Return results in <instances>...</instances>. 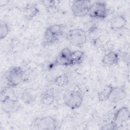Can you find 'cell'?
Here are the masks:
<instances>
[{
	"mask_svg": "<svg viewBox=\"0 0 130 130\" xmlns=\"http://www.w3.org/2000/svg\"><path fill=\"white\" fill-rule=\"evenodd\" d=\"M39 12V10L35 4L27 5L23 10V15L27 20H31L36 17Z\"/></svg>",
	"mask_w": 130,
	"mask_h": 130,
	"instance_id": "obj_15",
	"label": "cell"
},
{
	"mask_svg": "<svg viewBox=\"0 0 130 130\" xmlns=\"http://www.w3.org/2000/svg\"><path fill=\"white\" fill-rule=\"evenodd\" d=\"M66 39L72 45L81 48L86 43L87 35L83 29L74 28L67 33Z\"/></svg>",
	"mask_w": 130,
	"mask_h": 130,
	"instance_id": "obj_5",
	"label": "cell"
},
{
	"mask_svg": "<svg viewBox=\"0 0 130 130\" xmlns=\"http://www.w3.org/2000/svg\"><path fill=\"white\" fill-rule=\"evenodd\" d=\"M31 126L33 129L39 130H55L60 128L57 120L51 116L36 118L32 121Z\"/></svg>",
	"mask_w": 130,
	"mask_h": 130,
	"instance_id": "obj_3",
	"label": "cell"
},
{
	"mask_svg": "<svg viewBox=\"0 0 130 130\" xmlns=\"http://www.w3.org/2000/svg\"><path fill=\"white\" fill-rule=\"evenodd\" d=\"M120 60V57L118 53L114 51H111L106 53L102 59V63L108 67L117 64Z\"/></svg>",
	"mask_w": 130,
	"mask_h": 130,
	"instance_id": "obj_13",
	"label": "cell"
},
{
	"mask_svg": "<svg viewBox=\"0 0 130 130\" xmlns=\"http://www.w3.org/2000/svg\"><path fill=\"white\" fill-rule=\"evenodd\" d=\"M6 86L15 87L24 81V71L19 66L10 67L4 75Z\"/></svg>",
	"mask_w": 130,
	"mask_h": 130,
	"instance_id": "obj_2",
	"label": "cell"
},
{
	"mask_svg": "<svg viewBox=\"0 0 130 130\" xmlns=\"http://www.w3.org/2000/svg\"><path fill=\"white\" fill-rule=\"evenodd\" d=\"M129 119V110L127 107L123 106L118 109L114 114L111 122L112 129H120Z\"/></svg>",
	"mask_w": 130,
	"mask_h": 130,
	"instance_id": "obj_6",
	"label": "cell"
},
{
	"mask_svg": "<svg viewBox=\"0 0 130 130\" xmlns=\"http://www.w3.org/2000/svg\"><path fill=\"white\" fill-rule=\"evenodd\" d=\"M64 28L62 24H54L48 26L44 31L43 45L49 46L59 40L64 34Z\"/></svg>",
	"mask_w": 130,
	"mask_h": 130,
	"instance_id": "obj_1",
	"label": "cell"
},
{
	"mask_svg": "<svg viewBox=\"0 0 130 130\" xmlns=\"http://www.w3.org/2000/svg\"><path fill=\"white\" fill-rule=\"evenodd\" d=\"M91 2L85 0H76L73 2L71 10L73 14L77 17H82L88 15Z\"/></svg>",
	"mask_w": 130,
	"mask_h": 130,
	"instance_id": "obj_8",
	"label": "cell"
},
{
	"mask_svg": "<svg viewBox=\"0 0 130 130\" xmlns=\"http://www.w3.org/2000/svg\"><path fill=\"white\" fill-rule=\"evenodd\" d=\"M55 99V92L53 89L50 88L44 90L40 96L41 103L46 106H50L54 101Z\"/></svg>",
	"mask_w": 130,
	"mask_h": 130,
	"instance_id": "obj_14",
	"label": "cell"
},
{
	"mask_svg": "<svg viewBox=\"0 0 130 130\" xmlns=\"http://www.w3.org/2000/svg\"><path fill=\"white\" fill-rule=\"evenodd\" d=\"M36 93L32 89H25L21 94V100L25 104H30L33 102L36 99Z\"/></svg>",
	"mask_w": 130,
	"mask_h": 130,
	"instance_id": "obj_17",
	"label": "cell"
},
{
	"mask_svg": "<svg viewBox=\"0 0 130 130\" xmlns=\"http://www.w3.org/2000/svg\"><path fill=\"white\" fill-rule=\"evenodd\" d=\"M11 31L9 24L5 21L1 20L0 23V38L1 40L5 38Z\"/></svg>",
	"mask_w": 130,
	"mask_h": 130,
	"instance_id": "obj_20",
	"label": "cell"
},
{
	"mask_svg": "<svg viewBox=\"0 0 130 130\" xmlns=\"http://www.w3.org/2000/svg\"><path fill=\"white\" fill-rule=\"evenodd\" d=\"M126 95V91L123 87L113 86L107 101L112 103H117L123 100Z\"/></svg>",
	"mask_w": 130,
	"mask_h": 130,
	"instance_id": "obj_10",
	"label": "cell"
},
{
	"mask_svg": "<svg viewBox=\"0 0 130 130\" xmlns=\"http://www.w3.org/2000/svg\"><path fill=\"white\" fill-rule=\"evenodd\" d=\"M113 85L111 84L106 85L100 92H98L97 96L99 101L104 102L107 101L108 98L111 91Z\"/></svg>",
	"mask_w": 130,
	"mask_h": 130,
	"instance_id": "obj_18",
	"label": "cell"
},
{
	"mask_svg": "<svg viewBox=\"0 0 130 130\" xmlns=\"http://www.w3.org/2000/svg\"><path fill=\"white\" fill-rule=\"evenodd\" d=\"M85 58V53L81 50H77L72 51L71 60V66H77L81 64Z\"/></svg>",
	"mask_w": 130,
	"mask_h": 130,
	"instance_id": "obj_16",
	"label": "cell"
},
{
	"mask_svg": "<svg viewBox=\"0 0 130 130\" xmlns=\"http://www.w3.org/2000/svg\"><path fill=\"white\" fill-rule=\"evenodd\" d=\"M43 4L44 5V7L49 10H52L53 9L56 8V2L55 1H42Z\"/></svg>",
	"mask_w": 130,
	"mask_h": 130,
	"instance_id": "obj_21",
	"label": "cell"
},
{
	"mask_svg": "<svg viewBox=\"0 0 130 130\" xmlns=\"http://www.w3.org/2000/svg\"><path fill=\"white\" fill-rule=\"evenodd\" d=\"M108 14L107 4L103 1H96L90 5L88 15L93 18L98 19H105Z\"/></svg>",
	"mask_w": 130,
	"mask_h": 130,
	"instance_id": "obj_7",
	"label": "cell"
},
{
	"mask_svg": "<svg viewBox=\"0 0 130 130\" xmlns=\"http://www.w3.org/2000/svg\"><path fill=\"white\" fill-rule=\"evenodd\" d=\"M127 23L125 17L121 14L113 16L110 21V26L112 30H118L124 28Z\"/></svg>",
	"mask_w": 130,
	"mask_h": 130,
	"instance_id": "obj_12",
	"label": "cell"
},
{
	"mask_svg": "<svg viewBox=\"0 0 130 130\" xmlns=\"http://www.w3.org/2000/svg\"><path fill=\"white\" fill-rule=\"evenodd\" d=\"M1 107L3 111L7 114L14 113L21 108V104L17 98H5L1 99Z\"/></svg>",
	"mask_w": 130,
	"mask_h": 130,
	"instance_id": "obj_9",
	"label": "cell"
},
{
	"mask_svg": "<svg viewBox=\"0 0 130 130\" xmlns=\"http://www.w3.org/2000/svg\"><path fill=\"white\" fill-rule=\"evenodd\" d=\"M63 100L64 103L71 110H76L82 105L83 95L82 93L78 90H71L64 94Z\"/></svg>",
	"mask_w": 130,
	"mask_h": 130,
	"instance_id": "obj_4",
	"label": "cell"
},
{
	"mask_svg": "<svg viewBox=\"0 0 130 130\" xmlns=\"http://www.w3.org/2000/svg\"><path fill=\"white\" fill-rule=\"evenodd\" d=\"M72 51L68 47L63 48L57 56L54 63L62 66H70V60Z\"/></svg>",
	"mask_w": 130,
	"mask_h": 130,
	"instance_id": "obj_11",
	"label": "cell"
},
{
	"mask_svg": "<svg viewBox=\"0 0 130 130\" xmlns=\"http://www.w3.org/2000/svg\"><path fill=\"white\" fill-rule=\"evenodd\" d=\"M53 83L58 87H63L69 83V77L65 74L56 76L53 80Z\"/></svg>",
	"mask_w": 130,
	"mask_h": 130,
	"instance_id": "obj_19",
	"label": "cell"
}]
</instances>
